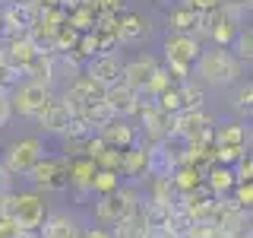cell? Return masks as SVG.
<instances>
[{
  "instance_id": "6da1fadb",
  "label": "cell",
  "mask_w": 253,
  "mask_h": 238,
  "mask_svg": "<svg viewBox=\"0 0 253 238\" xmlns=\"http://www.w3.org/2000/svg\"><path fill=\"white\" fill-rule=\"evenodd\" d=\"M193 67H196L200 83L212 86V89H228L244 73V63L231 54V48H218V45H212L209 51H200Z\"/></svg>"
},
{
  "instance_id": "7a4b0ae2",
  "label": "cell",
  "mask_w": 253,
  "mask_h": 238,
  "mask_svg": "<svg viewBox=\"0 0 253 238\" xmlns=\"http://www.w3.org/2000/svg\"><path fill=\"white\" fill-rule=\"evenodd\" d=\"M142 197L136 187H114L108 190V194H95V219L101 222V226H114V222H121L126 216H133V213L139 210Z\"/></svg>"
},
{
  "instance_id": "3957f363",
  "label": "cell",
  "mask_w": 253,
  "mask_h": 238,
  "mask_svg": "<svg viewBox=\"0 0 253 238\" xmlns=\"http://www.w3.org/2000/svg\"><path fill=\"white\" fill-rule=\"evenodd\" d=\"M200 51H203V45L196 35H174L171 32L168 42H165V70L174 79H190Z\"/></svg>"
},
{
  "instance_id": "277c9868",
  "label": "cell",
  "mask_w": 253,
  "mask_h": 238,
  "mask_svg": "<svg viewBox=\"0 0 253 238\" xmlns=\"http://www.w3.org/2000/svg\"><path fill=\"white\" fill-rule=\"evenodd\" d=\"M42 156H44V140L42 137H19V140H10L0 149V162H3V169L10 172L13 178H26V172Z\"/></svg>"
},
{
  "instance_id": "5b68a950",
  "label": "cell",
  "mask_w": 253,
  "mask_h": 238,
  "mask_svg": "<svg viewBox=\"0 0 253 238\" xmlns=\"http://www.w3.org/2000/svg\"><path fill=\"white\" fill-rule=\"evenodd\" d=\"M47 216V203L42 190H19L10 197V219L19 226V232H38V226Z\"/></svg>"
},
{
  "instance_id": "8992f818",
  "label": "cell",
  "mask_w": 253,
  "mask_h": 238,
  "mask_svg": "<svg viewBox=\"0 0 253 238\" xmlns=\"http://www.w3.org/2000/svg\"><path fill=\"white\" fill-rule=\"evenodd\" d=\"M26 178L38 190H70V156H42Z\"/></svg>"
},
{
  "instance_id": "52a82bcc",
  "label": "cell",
  "mask_w": 253,
  "mask_h": 238,
  "mask_svg": "<svg viewBox=\"0 0 253 238\" xmlns=\"http://www.w3.org/2000/svg\"><path fill=\"white\" fill-rule=\"evenodd\" d=\"M51 95H54L51 86L35 83V79H19L10 89V108H13V115H22V118H32V121H35L38 111L51 102Z\"/></svg>"
},
{
  "instance_id": "ba28073f",
  "label": "cell",
  "mask_w": 253,
  "mask_h": 238,
  "mask_svg": "<svg viewBox=\"0 0 253 238\" xmlns=\"http://www.w3.org/2000/svg\"><path fill=\"white\" fill-rule=\"evenodd\" d=\"M121 70H124V58H121L117 51L92 54V58L83 63V73L89 76L95 86H101V89H108V86H117V83H121Z\"/></svg>"
},
{
  "instance_id": "9c48e42d",
  "label": "cell",
  "mask_w": 253,
  "mask_h": 238,
  "mask_svg": "<svg viewBox=\"0 0 253 238\" xmlns=\"http://www.w3.org/2000/svg\"><path fill=\"white\" fill-rule=\"evenodd\" d=\"M98 99H105V89H101V86H95L85 73H76L67 83V89L60 92V102L73 111V115H79L85 105H92V102H98Z\"/></svg>"
},
{
  "instance_id": "30bf717a",
  "label": "cell",
  "mask_w": 253,
  "mask_h": 238,
  "mask_svg": "<svg viewBox=\"0 0 253 238\" xmlns=\"http://www.w3.org/2000/svg\"><path fill=\"white\" fill-rule=\"evenodd\" d=\"M212 222L228 235H247L250 232V210L237 206L234 200H215V210H212Z\"/></svg>"
},
{
  "instance_id": "8fae6325",
  "label": "cell",
  "mask_w": 253,
  "mask_h": 238,
  "mask_svg": "<svg viewBox=\"0 0 253 238\" xmlns=\"http://www.w3.org/2000/svg\"><path fill=\"white\" fill-rule=\"evenodd\" d=\"M35 6L38 3H32V0H6V3H0V13H3V35L29 32L32 22H35Z\"/></svg>"
},
{
  "instance_id": "7c38bea8",
  "label": "cell",
  "mask_w": 253,
  "mask_h": 238,
  "mask_svg": "<svg viewBox=\"0 0 253 238\" xmlns=\"http://www.w3.org/2000/svg\"><path fill=\"white\" fill-rule=\"evenodd\" d=\"M98 137L111 149H130V146H136V143L142 140L139 127H133L130 118H111V121L98 130Z\"/></svg>"
},
{
  "instance_id": "4fadbf2b",
  "label": "cell",
  "mask_w": 253,
  "mask_h": 238,
  "mask_svg": "<svg viewBox=\"0 0 253 238\" xmlns=\"http://www.w3.org/2000/svg\"><path fill=\"white\" fill-rule=\"evenodd\" d=\"M212 149H231V153H250V121H234L212 130Z\"/></svg>"
},
{
  "instance_id": "5bb4252c",
  "label": "cell",
  "mask_w": 253,
  "mask_h": 238,
  "mask_svg": "<svg viewBox=\"0 0 253 238\" xmlns=\"http://www.w3.org/2000/svg\"><path fill=\"white\" fill-rule=\"evenodd\" d=\"M79 232H83V226H79V219L73 216V213L67 210H51L44 216V222L38 226V238H79Z\"/></svg>"
},
{
  "instance_id": "9a60e30c",
  "label": "cell",
  "mask_w": 253,
  "mask_h": 238,
  "mask_svg": "<svg viewBox=\"0 0 253 238\" xmlns=\"http://www.w3.org/2000/svg\"><path fill=\"white\" fill-rule=\"evenodd\" d=\"M38 127H42L44 133H54V137H63V130L70 127V121H73V111H70L67 105L60 102V95H51V102L38 111Z\"/></svg>"
},
{
  "instance_id": "2e32d148",
  "label": "cell",
  "mask_w": 253,
  "mask_h": 238,
  "mask_svg": "<svg viewBox=\"0 0 253 238\" xmlns=\"http://www.w3.org/2000/svg\"><path fill=\"white\" fill-rule=\"evenodd\" d=\"M158 67V58H152V54H139V58H130L124 60V70H121V83H126L130 89H146L149 79H152Z\"/></svg>"
},
{
  "instance_id": "e0dca14e",
  "label": "cell",
  "mask_w": 253,
  "mask_h": 238,
  "mask_svg": "<svg viewBox=\"0 0 253 238\" xmlns=\"http://www.w3.org/2000/svg\"><path fill=\"white\" fill-rule=\"evenodd\" d=\"M95 172H98L95 159H89V156H73V159H70V190H76L79 197H95L92 194Z\"/></svg>"
},
{
  "instance_id": "ac0fdd59",
  "label": "cell",
  "mask_w": 253,
  "mask_h": 238,
  "mask_svg": "<svg viewBox=\"0 0 253 238\" xmlns=\"http://www.w3.org/2000/svg\"><path fill=\"white\" fill-rule=\"evenodd\" d=\"M165 22H168V32H174V35H196L200 32V10H193L187 3H174L165 16Z\"/></svg>"
},
{
  "instance_id": "d6986e66",
  "label": "cell",
  "mask_w": 253,
  "mask_h": 238,
  "mask_svg": "<svg viewBox=\"0 0 253 238\" xmlns=\"http://www.w3.org/2000/svg\"><path fill=\"white\" fill-rule=\"evenodd\" d=\"M149 35V19L142 13H117V42L139 45Z\"/></svg>"
},
{
  "instance_id": "ffe728a7",
  "label": "cell",
  "mask_w": 253,
  "mask_h": 238,
  "mask_svg": "<svg viewBox=\"0 0 253 238\" xmlns=\"http://www.w3.org/2000/svg\"><path fill=\"white\" fill-rule=\"evenodd\" d=\"M105 102H108V108L114 111V118H133L136 115V89H130L126 83L108 86Z\"/></svg>"
},
{
  "instance_id": "44dd1931",
  "label": "cell",
  "mask_w": 253,
  "mask_h": 238,
  "mask_svg": "<svg viewBox=\"0 0 253 238\" xmlns=\"http://www.w3.org/2000/svg\"><path fill=\"white\" fill-rule=\"evenodd\" d=\"M146 175H149V146L139 140L136 146L124 149L121 178H133V181H139V178H146Z\"/></svg>"
},
{
  "instance_id": "7402d4cb",
  "label": "cell",
  "mask_w": 253,
  "mask_h": 238,
  "mask_svg": "<svg viewBox=\"0 0 253 238\" xmlns=\"http://www.w3.org/2000/svg\"><path fill=\"white\" fill-rule=\"evenodd\" d=\"M203 184L212 190L215 197H221V194H228L237 181H234V172H231V165H221V162H215L212 159L209 162V169L203 172Z\"/></svg>"
},
{
  "instance_id": "603a6c76",
  "label": "cell",
  "mask_w": 253,
  "mask_h": 238,
  "mask_svg": "<svg viewBox=\"0 0 253 238\" xmlns=\"http://www.w3.org/2000/svg\"><path fill=\"white\" fill-rule=\"evenodd\" d=\"M22 79H35V83H44L54 89V73H51V54L38 51L35 58L26 63V70H22Z\"/></svg>"
},
{
  "instance_id": "cb8c5ba5",
  "label": "cell",
  "mask_w": 253,
  "mask_h": 238,
  "mask_svg": "<svg viewBox=\"0 0 253 238\" xmlns=\"http://www.w3.org/2000/svg\"><path fill=\"white\" fill-rule=\"evenodd\" d=\"M76 118H79V121H83L85 127H89V130H101V127H105L111 118H114V111L108 108V102H105V99H98V102H92V105H85Z\"/></svg>"
},
{
  "instance_id": "d4e9b609",
  "label": "cell",
  "mask_w": 253,
  "mask_h": 238,
  "mask_svg": "<svg viewBox=\"0 0 253 238\" xmlns=\"http://www.w3.org/2000/svg\"><path fill=\"white\" fill-rule=\"evenodd\" d=\"M228 48H231V54L244 63V67H250V60H253V26L250 22H244V26L237 29V35L231 38Z\"/></svg>"
},
{
  "instance_id": "484cf974",
  "label": "cell",
  "mask_w": 253,
  "mask_h": 238,
  "mask_svg": "<svg viewBox=\"0 0 253 238\" xmlns=\"http://www.w3.org/2000/svg\"><path fill=\"white\" fill-rule=\"evenodd\" d=\"M237 29H241V22H234L231 16H225V13H221V6H218V19H215V26L209 29V35H206V38H212V45H218V48H228V45H231V38L237 35Z\"/></svg>"
},
{
  "instance_id": "4316f807",
  "label": "cell",
  "mask_w": 253,
  "mask_h": 238,
  "mask_svg": "<svg viewBox=\"0 0 253 238\" xmlns=\"http://www.w3.org/2000/svg\"><path fill=\"white\" fill-rule=\"evenodd\" d=\"M177 95H180V111L184 108H206V92H203V86L193 83V79H180Z\"/></svg>"
},
{
  "instance_id": "83f0119b",
  "label": "cell",
  "mask_w": 253,
  "mask_h": 238,
  "mask_svg": "<svg viewBox=\"0 0 253 238\" xmlns=\"http://www.w3.org/2000/svg\"><path fill=\"white\" fill-rule=\"evenodd\" d=\"M237 92H234V115L237 121H250V111H253V83L247 79H237Z\"/></svg>"
},
{
  "instance_id": "f1b7e54d",
  "label": "cell",
  "mask_w": 253,
  "mask_h": 238,
  "mask_svg": "<svg viewBox=\"0 0 253 238\" xmlns=\"http://www.w3.org/2000/svg\"><path fill=\"white\" fill-rule=\"evenodd\" d=\"M142 232H146V226H142L139 210L133 213V216H126V219H121V222L111 226V235H114V238H142Z\"/></svg>"
},
{
  "instance_id": "f546056e",
  "label": "cell",
  "mask_w": 253,
  "mask_h": 238,
  "mask_svg": "<svg viewBox=\"0 0 253 238\" xmlns=\"http://www.w3.org/2000/svg\"><path fill=\"white\" fill-rule=\"evenodd\" d=\"M121 187V172H111V169H98L92 178V194H108V190Z\"/></svg>"
},
{
  "instance_id": "4dcf8cb0",
  "label": "cell",
  "mask_w": 253,
  "mask_h": 238,
  "mask_svg": "<svg viewBox=\"0 0 253 238\" xmlns=\"http://www.w3.org/2000/svg\"><path fill=\"white\" fill-rule=\"evenodd\" d=\"M218 235H221V229L212 219H193L184 238H218Z\"/></svg>"
},
{
  "instance_id": "1f68e13d",
  "label": "cell",
  "mask_w": 253,
  "mask_h": 238,
  "mask_svg": "<svg viewBox=\"0 0 253 238\" xmlns=\"http://www.w3.org/2000/svg\"><path fill=\"white\" fill-rule=\"evenodd\" d=\"M234 203L237 206H244V210H250V203H253V184H250V181H237V184H234Z\"/></svg>"
},
{
  "instance_id": "d6a6232c",
  "label": "cell",
  "mask_w": 253,
  "mask_h": 238,
  "mask_svg": "<svg viewBox=\"0 0 253 238\" xmlns=\"http://www.w3.org/2000/svg\"><path fill=\"white\" fill-rule=\"evenodd\" d=\"M13 118V108H10V89H0V127H6V121Z\"/></svg>"
},
{
  "instance_id": "836d02e7",
  "label": "cell",
  "mask_w": 253,
  "mask_h": 238,
  "mask_svg": "<svg viewBox=\"0 0 253 238\" xmlns=\"http://www.w3.org/2000/svg\"><path fill=\"white\" fill-rule=\"evenodd\" d=\"M177 3H187V6H193V10L206 13V10H215V6H221V0H177Z\"/></svg>"
},
{
  "instance_id": "e575fe53",
  "label": "cell",
  "mask_w": 253,
  "mask_h": 238,
  "mask_svg": "<svg viewBox=\"0 0 253 238\" xmlns=\"http://www.w3.org/2000/svg\"><path fill=\"white\" fill-rule=\"evenodd\" d=\"M98 13H121L124 10V0H95Z\"/></svg>"
},
{
  "instance_id": "d590c367",
  "label": "cell",
  "mask_w": 253,
  "mask_h": 238,
  "mask_svg": "<svg viewBox=\"0 0 253 238\" xmlns=\"http://www.w3.org/2000/svg\"><path fill=\"white\" fill-rule=\"evenodd\" d=\"M13 181H16V178H13V175L3 169V162H0V194H6V190H13Z\"/></svg>"
},
{
  "instance_id": "8d00e7d4",
  "label": "cell",
  "mask_w": 253,
  "mask_h": 238,
  "mask_svg": "<svg viewBox=\"0 0 253 238\" xmlns=\"http://www.w3.org/2000/svg\"><path fill=\"white\" fill-rule=\"evenodd\" d=\"M79 238H114V235H111V229H83Z\"/></svg>"
},
{
  "instance_id": "74e56055",
  "label": "cell",
  "mask_w": 253,
  "mask_h": 238,
  "mask_svg": "<svg viewBox=\"0 0 253 238\" xmlns=\"http://www.w3.org/2000/svg\"><path fill=\"white\" fill-rule=\"evenodd\" d=\"M142 238H174V235L168 232V229H146Z\"/></svg>"
},
{
  "instance_id": "f35d334b",
  "label": "cell",
  "mask_w": 253,
  "mask_h": 238,
  "mask_svg": "<svg viewBox=\"0 0 253 238\" xmlns=\"http://www.w3.org/2000/svg\"><path fill=\"white\" fill-rule=\"evenodd\" d=\"M10 197H13V190L0 194V216H10Z\"/></svg>"
},
{
  "instance_id": "ab89813d",
  "label": "cell",
  "mask_w": 253,
  "mask_h": 238,
  "mask_svg": "<svg viewBox=\"0 0 253 238\" xmlns=\"http://www.w3.org/2000/svg\"><path fill=\"white\" fill-rule=\"evenodd\" d=\"M32 3H38V6H54V3H60V0H32Z\"/></svg>"
},
{
  "instance_id": "60d3db41",
  "label": "cell",
  "mask_w": 253,
  "mask_h": 238,
  "mask_svg": "<svg viewBox=\"0 0 253 238\" xmlns=\"http://www.w3.org/2000/svg\"><path fill=\"white\" fill-rule=\"evenodd\" d=\"M10 238H38L35 232H16V235H10Z\"/></svg>"
},
{
  "instance_id": "b9f144b4",
  "label": "cell",
  "mask_w": 253,
  "mask_h": 238,
  "mask_svg": "<svg viewBox=\"0 0 253 238\" xmlns=\"http://www.w3.org/2000/svg\"><path fill=\"white\" fill-rule=\"evenodd\" d=\"M218 238H250V232H247V235H228V232H221Z\"/></svg>"
},
{
  "instance_id": "7bdbcfd3",
  "label": "cell",
  "mask_w": 253,
  "mask_h": 238,
  "mask_svg": "<svg viewBox=\"0 0 253 238\" xmlns=\"http://www.w3.org/2000/svg\"><path fill=\"white\" fill-rule=\"evenodd\" d=\"M0 35H3V13H0Z\"/></svg>"
}]
</instances>
